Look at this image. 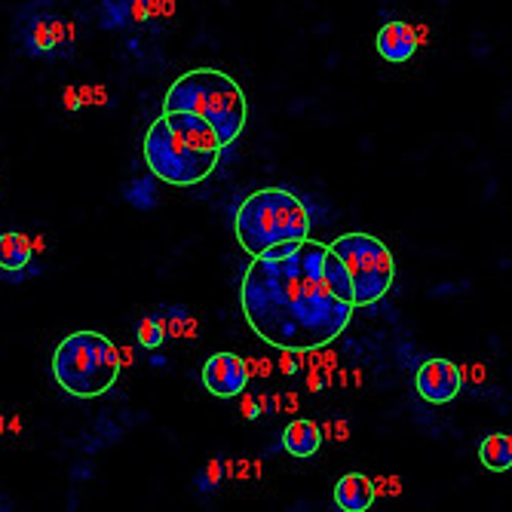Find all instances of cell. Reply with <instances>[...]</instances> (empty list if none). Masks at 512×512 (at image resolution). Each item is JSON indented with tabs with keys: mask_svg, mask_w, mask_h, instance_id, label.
Here are the masks:
<instances>
[{
	"mask_svg": "<svg viewBox=\"0 0 512 512\" xmlns=\"http://www.w3.org/2000/svg\"><path fill=\"white\" fill-rule=\"evenodd\" d=\"M417 46H421V37L417 31L402 22V19H390L378 28L375 34V50L384 62L390 65H405L417 56Z\"/></svg>",
	"mask_w": 512,
	"mask_h": 512,
	"instance_id": "7c38bea8",
	"label": "cell"
},
{
	"mask_svg": "<svg viewBox=\"0 0 512 512\" xmlns=\"http://www.w3.org/2000/svg\"><path fill=\"white\" fill-rule=\"evenodd\" d=\"M142 154L151 175L172 188H197L227 157L212 123L181 111H163L148 126Z\"/></svg>",
	"mask_w": 512,
	"mask_h": 512,
	"instance_id": "7a4b0ae2",
	"label": "cell"
},
{
	"mask_svg": "<svg viewBox=\"0 0 512 512\" xmlns=\"http://www.w3.org/2000/svg\"><path fill=\"white\" fill-rule=\"evenodd\" d=\"M279 448H283L286 454H292V457H298V460H310L322 448L319 424L307 421V417H298V421H292L283 430V436H279Z\"/></svg>",
	"mask_w": 512,
	"mask_h": 512,
	"instance_id": "5bb4252c",
	"label": "cell"
},
{
	"mask_svg": "<svg viewBox=\"0 0 512 512\" xmlns=\"http://www.w3.org/2000/svg\"><path fill=\"white\" fill-rule=\"evenodd\" d=\"M329 249L344 261L353 283V307L378 304L396 283V258L390 246L371 234H344Z\"/></svg>",
	"mask_w": 512,
	"mask_h": 512,
	"instance_id": "8992f818",
	"label": "cell"
},
{
	"mask_svg": "<svg viewBox=\"0 0 512 512\" xmlns=\"http://www.w3.org/2000/svg\"><path fill=\"white\" fill-rule=\"evenodd\" d=\"M347 439H350V424L338 421V442H347Z\"/></svg>",
	"mask_w": 512,
	"mask_h": 512,
	"instance_id": "d4e9b609",
	"label": "cell"
},
{
	"mask_svg": "<svg viewBox=\"0 0 512 512\" xmlns=\"http://www.w3.org/2000/svg\"><path fill=\"white\" fill-rule=\"evenodd\" d=\"M375 497H378L375 482H371L368 476H362V473H347L335 485V506L341 512H365V509H371Z\"/></svg>",
	"mask_w": 512,
	"mask_h": 512,
	"instance_id": "4fadbf2b",
	"label": "cell"
},
{
	"mask_svg": "<svg viewBox=\"0 0 512 512\" xmlns=\"http://www.w3.org/2000/svg\"><path fill=\"white\" fill-rule=\"evenodd\" d=\"M240 411H243V417L246 421H258L261 417V411H267V396L261 393V396H255V393H240Z\"/></svg>",
	"mask_w": 512,
	"mask_h": 512,
	"instance_id": "44dd1931",
	"label": "cell"
},
{
	"mask_svg": "<svg viewBox=\"0 0 512 512\" xmlns=\"http://www.w3.org/2000/svg\"><path fill=\"white\" fill-rule=\"evenodd\" d=\"M298 368H301L298 350H283V359H279V371H283V375H295Z\"/></svg>",
	"mask_w": 512,
	"mask_h": 512,
	"instance_id": "603a6c76",
	"label": "cell"
},
{
	"mask_svg": "<svg viewBox=\"0 0 512 512\" xmlns=\"http://www.w3.org/2000/svg\"><path fill=\"white\" fill-rule=\"evenodd\" d=\"M234 230H237L240 249L249 258L267 252L276 243H283V234H279V218H276V203H273V188H258L237 206Z\"/></svg>",
	"mask_w": 512,
	"mask_h": 512,
	"instance_id": "52a82bcc",
	"label": "cell"
},
{
	"mask_svg": "<svg viewBox=\"0 0 512 512\" xmlns=\"http://www.w3.org/2000/svg\"><path fill=\"white\" fill-rule=\"evenodd\" d=\"M135 341L142 350L148 353H157L169 335H166V319H163V310H154V313H145L142 319L135 322Z\"/></svg>",
	"mask_w": 512,
	"mask_h": 512,
	"instance_id": "d6986e66",
	"label": "cell"
},
{
	"mask_svg": "<svg viewBox=\"0 0 512 512\" xmlns=\"http://www.w3.org/2000/svg\"><path fill=\"white\" fill-rule=\"evenodd\" d=\"M172 13V0H102L99 28L102 31H157Z\"/></svg>",
	"mask_w": 512,
	"mask_h": 512,
	"instance_id": "ba28073f",
	"label": "cell"
},
{
	"mask_svg": "<svg viewBox=\"0 0 512 512\" xmlns=\"http://www.w3.org/2000/svg\"><path fill=\"white\" fill-rule=\"evenodd\" d=\"M7 427H4V414H0V433H4Z\"/></svg>",
	"mask_w": 512,
	"mask_h": 512,
	"instance_id": "4316f807",
	"label": "cell"
},
{
	"mask_svg": "<svg viewBox=\"0 0 512 512\" xmlns=\"http://www.w3.org/2000/svg\"><path fill=\"white\" fill-rule=\"evenodd\" d=\"M13 40L34 62H68L77 50L74 22L53 0H25L13 16Z\"/></svg>",
	"mask_w": 512,
	"mask_h": 512,
	"instance_id": "5b68a950",
	"label": "cell"
},
{
	"mask_svg": "<svg viewBox=\"0 0 512 512\" xmlns=\"http://www.w3.org/2000/svg\"><path fill=\"white\" fill-rule=\"evenodd\" d=\"M230 479H234V463H230L227 457H212V460L203 463V470L194 476V491H197V497L209 500V497H215V494L224 488V482H230Z\"/></svg>",
	"mask_w": 512,
	"mask_h": 512,
	"instance_id": "2e32d148",
	"label": "cell"
},
{
	"mask_svg": "<svg viewBox=\"0 0 512 512\" xmlns=\"http://www.w3.org/2000/svg\"><path fill=\"white\" fill-rule=\"evenodd\" d=\"M414 390L424 402L430 405H448L460 396L463 390V375L457 362L442 359V356H430L417 365L414 371Z\"/></svg>",
	"mask_w": 512,
	"mask_h": 512,
	"instance_id": "30bf717a",
	"label": "cell"
},
{
	"mask_svg": "<svg viewBox=\"0 0 512 512\" xmlns=\"http://www.w3.org/2000/svg\"><path fill=\"white\" fill-rule=\"evenodd\" d=\"M322 276H325V286L332 289V295L344 304H353V283H350V273L344 267V261L325 246V255H322Z\"/></svg>",
	"mask_w": 512,
	"mask_h": 512,
	"instance_id": "ac0fdd59",
	"label": "cell"
},
{
	"mask_svg": "<svg viewBox=\"0 0 512 512\" xmlns=\"http://www.w3.org/2000/svg\"><path fill=\"white\" fill-rule=\"evenodd\" d=\"M479 460L491 473H506L512 467V436L488 433L485 439H479Z\"/></svg>",
	"mask_w": 512,
	"mask_h": 512,
	"instance_id": "e0dca14e",
	"label": "cell"
},
{
	"mask_svg": "<svg viewBox=\"0 0 512 512\" xmlns=\"http://www.w3.org/2000/svg\"><path fill=\"white\" fill-rule=\"evenodd\" d=\"M325 243L289 240L255 255L243 273L240 304L249 329L276 350H319L353 319V304L332 295L322 276Z\"/></svg>",
	"mask_w": 512,
	"mask_h": 512,
	"instance_id": "6da1fadb",
	"label": "cell"
},
{
	"mask_svg": "<svg viewBox=\"0 0 512 512\" xmlns=\"http://www.w3.org/2000/svg\"><path fill=\"white\" fill-rule=\"evenodd\" d=\"M166 319V335L169 338H197V319L184 304H166L160 307Z\"/></svg>",
	"mask_w": 512,
	"mask_h": 512,
	"instance_id": "ffe728a7",
	"label": "cell"
},
{
	"mask_svg": "<svg viewBox=\"0 0 512 512\" xmlns=\"http://www.w3.org/2000/svg\"><path fill=\"white\" fill-rule=\"evenodd\" d=\"M62 108H65L68 114H80V111H83L80 89H77V86H65V92H62Z\"/></svg>",
	"mask_w": 512,
	"mask_h": 512,
	"instance_id": "7402d4cb",
	"label": "cell"
},
{
	"mask_svg": "<svg viewBox=\"0 0 512 512\" xmlns=\"http://www.w3.org/2000/svg\"><path fill=\"white\" fill-rule=\"evenodd\" d=\"M249 362L237 353H212L200 371L203 387L215 396V399H237L243 390H249Z\"/></svg>",
	"mask_w": 512,
	"mask_h": 512,
	"instance_id": "8fae6325",
	"label": "cell"
},
{
	"mask_svg": "<svg viewBox=\"0 0 512 512\" xmlns=\"http://www.w3.org/2000/svg\"><path fill=\"white\" fill-rule=\"evenodd\" d=\"M50 371L68 396L96 399L120 378V350L99 332H74L56 347Z\"/></svg>",
	"mask_w": 512,
	"mask_h": 512,
	"instance_id": "277c9868",
	"label": "cell"
},
{
	"mask_svg": "<svg viewBox=\"0 0 512 512\" xmlns=\"http://www.w3.org/2000/svg\"><path fill=\"white\" fill-rule=\"evenodd\" d=\"M163 111L197 114L212 123L224 154L234 148L249 123V99L243 86L218 68H197L181 74L166 92Z\"/></svg>",
	"mask_w": 512,
	"mask_h": 512,
	"instance_id": "3957f363",
	"label": "cell"
},
{
	"mask_svg": "<svg viewBox=\"0 0 512 512\" xmlns=\"http://www.w3.org/2000/svg\"><path fill=\"white\" fill-rule=\"evenodd\" d=\"M13 509H16L13 497H7L4 491H0V512H13Z\"/></svg>",
	"mask_w": 512,
	"mask_h": 512,
	"instance_id": "cb8c5ba5",
	"label": "cell"
},
{
	"mask_svg": "<svg viewBox=\"0 0 512 512\" xmlns=\"http://www.w3.org/2000/svg\"><path fill=\"white\" fill-rule=\"evenodd\" d=\"M40 273L43 264L37 261L31 234L16 227H0V283L25 286L28 279H37Z\"/></svg>",
	"mask_w": 512,
	"mask_h": 512,
	"instance_id": "9c48e42d",
	"label": "cell"
},
{
	"mask_svg": "<svg viewBox=\"0 0 512 512\" xmlns=\"http://www.w3.org/2000/svg\"><path fill=\"white\" fill-rule=\"evenodd\" d=\"M120 197H123L126 206H132L138 212H154L160 206V178L157 175L129 178L120 188Z\"/></svg>",
	"mask_w": 512,
	"mask_h": 512,
	"instance_id": "9a60e30c",
	"label": "cell"
},
{
	"mask_svg": "<svg viewBox=\"0 0 512 512\" xmlns=\"http://www.w3.org/2000/svg\"><path fill=\"white\" fill-rule=\"evenodd\" d=\"M71 476H74V479H80V476H92V467H89V463H83V467H74V470H71Z\"/></svg>",
	"mask_w": 512,
	"mask_h": 512,
	"instance_id": "484cf974",
	"label": "cell"
}]
</instances>
